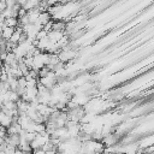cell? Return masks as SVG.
<instances>
[{
  "label": "cell",
  "mask_w": 154,
  "mask_h": 154,
  "mask_svg": "<svg viewBox=\"0 0 154 154\" xmlns=\"http://www.w3.org/2000/svg\"><path fill=\"white\" fill-rule=\"evenodd\" d=\"M5 25L6 26H8V28H13V29H16V28H18L19 26V19L18 18H7V19H5Z\"/></svg>",
  "instance_id": "obj_3"
},
{
  "label": "cell",
  "mask_w": 154,
  "mask_h": 154,
  "mask_svg": "<svg viewBox=\"0 0 154 154\" xmlns=\"http://www.w3.org/2000/svg\"><path fill=\"white\" fill-rule=\"evenodd\" d=\"M7 8V6H6V1H4V0H0V13H2Z\"/></svg>",
  "instance_id": "obj_4"
},
{
  "label": "cell",
  "mask_w": 154,
  "mask_h": 154,
  "mask_svg": "<svg viewBox=\"0 0 154 154\" xmlns=\"http://www.w3.org/2000/svg\"><path fill=\"white\" fill-rule=\"evenodd\" d=\"M14 30H16V29H13V28L5 26V28L2 29V35H1V37H2L4 40H6V41H10V38L12 37V35L14 34Z\"/></svg>",
  "instance_id": "obj_2"
},
{
  "label": "cell",
  "mask_w": 154,
  "mask_h": 154,
  "mask_svg": "<svg viewBox=\"0 0 154 154\" xmlns=\"http://www.w3.org/2000/svg\"><path fill=\"white\" fill-rule=\"evenodd\" d=\"M12 122H13V118H11V117L6 116L2 111H0V124H1L5 129L10 128V126H11V124H12Z\"/></svg>",
  "instance_id": "obj_1"
}]
</instances>
